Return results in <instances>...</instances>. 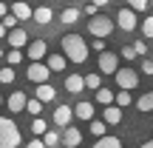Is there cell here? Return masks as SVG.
<instances>
[{
	"mask_svg": "<svg viewBox=\"0 0 153 148\" xmlns=\"http://www.w3.org/2000/svg\"><path fill=\"white\" fill-rule=\"evenodd\" d=\"M60 46H62V57L71 60V63H76V66H82V63L88 60V43H85L82 34H74V32L71 34H62Z\"/></svg>",
	"mask_w": 153,
	"mask_h": 148,
	"instance_id": "1",
	"label": "cell"
},
{
	"mask_svg": "<svg viewBox=\"0 0 153 148\" xmlns=\"http://www.w3.org/2000/svg\"><path fill=\"white\" fill-rule=\"evenodd\" d=\"M20 145V128L14 125V120L0 117V148H17Z\"/></svg>",
	"mask_w": 153,
	"mask_h": 148,
	"instance_id": "2",
	"label": "cell"
},
{
	"mask_svg": "<svg viewBox=\"0 0 153 148\" xmlns=\"http://www.w3.org/2000/svg\"><path fill=\"white\" fill-rule=\"evenodd\" d=\"M88 34L91 37H99V40H108L111 34H114V20H111L108 14H97L88 20Z\"/></svg>",
	"mask_w": 153,
	"mask_h": 148,
	"instance_id": "3",
	"label": "cell"
},
{
	"mask_svg": "<svg viewBox=\"0 0 153 148\" xmlns=\"http://www.w3.org/2000/svg\"><path fill=\"white\" fill-rule=\"evenodd\" d=\"M116 86H119V91H133V88H139V71H133V68L128 66H119V71L114 74Z\"/></svg>",
	"mask_w": 153,
	"mask_h": 148,
	"instance_id": "4",
	"label": "cell"
},
{
	"mask_svg": "<svg viewBox=\"0 0 153 148\" xmlns=\"http://www.w3.org/2000/svg\"><path fill=\"white\" fill-rule=\"evenodd\" d=\"M114 26H119L125 34L136 32V26H139V17H136V11H131L128 6H125V9H119V11H116V20H114Z\"/></svg>",
	"mask_w": 153,
	"mask_h": 148,
	"instance_id": "5",
	"label": "cell"
},
{
	"mask_svg": "<svg viewBox=\"0 0 153 148\" xmlns=\"http://www.w3.org/2000/svg\"><path fill=\"white\" fill-rule=\"evenodd\" d=\"M26 77L34 83V86H43V83H48L51 71L45 68V63H28V68H26Z\"/></svg>",
	"mask_w": 153,
	"mask_h": 148,
	"instance_id": "6",
	"label": "cell"
},
{
	"mask_svg": "<svg viewBox=\"0 0 153 148\" xmlns=\"http://www.w3.org/2000/svg\"><path fill=\"white\" fill-rule=\"evenodd\" d=\"M97 63H99V74H116L119 71V54H114V51H102Z\"/></svg>",
	"mask_w": 153,
	"mask_h": 148,
	"instance_id": "7",
	"label": "cell"
},
{
	"mask_svg": "<svg viewBox=\"0 0 153 148\" xmlns=\"http://www.w3.org/2000/svg\"><path fill=\"white\" fill-rule=\"evenodd\" d=\"M45 57H48V43H45L43 37H34L31 43H28V60L31 63H43Z\"/></svg>",
	"mask_w": 153,
	"mask_h": 148,
	"instance_id": "8",
	"label": "cell"
},
{
	"mask_svg": "<svg viewBox=\"0 0 153 148\" xmlns=\"http://www.w3.org/2000/svg\"><path fill=\"white\" fill-rule=\"evenodd\" d=\"M26 103H28V97L23 91H11L9 97L3 100V105L11 111V114H23V111H26Z\"/></svg>",
	"mask_w": 153,
	"mask_h": 148,
	"instance_id": "9",
	"label": "cell"
},
{
	"mask_svg": "<svg viewBox=\"0 0 153 148\" xmlns=\"http://www.w3.org/2000/svg\"><path fill=\"white\" fill-rule=\"evenodd\" d=\"M6 40H9V46H11V49H17V51H23V46H28V43H31V37H28V32H26L23 26L11 29V32L6 34Z\"/></svg>",
	"mask_w": 153,
	"mask_h": 148,
	"instance_id": "10",
	"label": "cell"
},
{
	"mask_svg": "<svg viewBox=\"0 0 153 148\" xmlns=\"http://www.w3.org/2000/svg\"><path fill=\"white\" fill-rule=\"evenodd\" d=\"M79 143H82V131H79V128H74V125L62 128L60 145H65V148H79Z\"/></svg>",
	"mask_w": 153,
	"mask_h": 148,
	"instance_id": "11",
	"label": "cell"
},
{
	"mask_svg": "<svg viewBox=\"0 0 153 148\" xmlns=\"http://www.w3.org/2000/svg\"><path fill=\"white\" fill-rule=\"evenodd\" d=\"M71 120H74V108H71V105H57V108H54L57 128H68V125H71Z\"/></svg>",
	"mask_w": 153,
	"mask_h": 148,
	"instance_id": "12",
	"label": "cell"
},
{
	"mask_svg": "<svg viewBox=\"0 0 153 148\" xmlns=\"http://www.w3.org/2000/svg\"><path fill=\"white\" fill-rule=\"evenodd\" d=\"M34 100H40V103H54V100H57V88L51 86V83L34 86Z\"/></svg>",
	"mask_w": 153,
	"mask_h": 148,
	"instance_id": "13",
	"label": "cell"
},
{
	"mask_svg": "<svg viewBox=\"0 0 153 148\" xmlns=\"http://www.w3.org/2000/svg\"><path fill=\"white\" fill-rule=\"evenodd\" d=\"M31 17H34L37 26H51V20H54V9H51V6H37V9L31 11Z\"/></svg>",
	"mask_w": 153,
	"mask_h": 148,
	"instance_id": "14",
	"label": "cell"
},
{
	"mask_svg": "<svg viewBox=\"0 0 153 148\" xmlns=\"http://www.w3.org/2000/svg\"><path fill=\"white\" fill-rule=\"evenodd\" d=\"M31 11H34V9L26 3V0H17V3L9 9V14H11V17H17V23H23V20H31Z\"/></svg>",
	"mask_w": 153,
	"mask_h": 148,
	"instance_id": "15",
	"label": "cell"
},
{
	"mask_svg": "<svg viewBox=\"0 0 153 148\" xmlns=\"http://www.w3.org/2000/svg\"><path fill=\"white\" fill-rule=\"evenodd\" d=\"M74 117L82 122H91L94 120V103H88V100H79V103L74 105Z\"/></svg>",
	"mask_w": 153,
	"mask_h": 148,
	"instance_id": "16",
	"label": "cell"
},
{
	"mask_svg": "<svg viewBox=\"0 0 153 148\" xmlns=\"http://www.w3.org/2000/svg\"><path fill=\"white\" fill-rule=\"evenodd\" d=\"M57 17H60V23H62V26H74V23H79L82 11L76 9V6H65V9H62Z\"/></svg>",
	"mask_w": 153,
	"mask_h": 148,
	"instance_id": "17",
	"label": "cell"
},
{
	"mask_svg": "<svg viewBox=\"0 0 153 148\" xmlns=\"http://www.w3.org/2000/svg\"><path fill=\"white\" fill-rule=\"evenodd\" d=\"M65 91L68 94H82L85 91V83H82V74H65Z\"/></svg>",
	"mask_w": 153,
	"mask_h": 148,
	"instance_id": "18",
	"label": "cell"
},
{
	"mask_svg": "<svg viewBox=\"0 0 153 148\" xmlns=\"http://www.w3.org/2000/svg\"><path fill=\"white\" fill-rule=\"evenodd\" d=\"M102 122H105V125H119V122H122V108H116V105H105Z\"/></svg>",
	"mask_w": 153,
	"mask_h": 148,
	"instance_id": "19",
	"label": "cell"
},
{
	"mask_svg": "<svg viewBox=\"0 0 153 148\" xmlns=\"http://www.w3.org/2000/svg\"><path fill=\"white\" fill-rule=\"evenodd\" d=\"M65 57L62 54H48L45 57V68H48V71H65Z\"/></svg>",
	"mask_w": 153,
	"mask_h": 148,
	"instance_id": "20",
	"label": "cell"
},
{
	"mask_svg": "<svg viewBox=\"0 0 153 148\" xmlns=\"http://www.w3.org/2000/svg\"><path fill=\"white\" fill-rule=\"evenodd\" d=\"M91 148H122V140H119V137H111V134H105V137L97 140Z\"/></svg>",
	"mask_w": 153,
	"mask_h": 148,
	"instance_id": "21",
	"label": "cell"
},
{
	"mask_svg": "<svg viewBox=\"0 0 153 148\" xmlns=\"http://www.w3.org/2000/svg\"><path fill=\"white\" fill-rule=\"evenodd\" d=\"M88 131H91V137H97V140H102L105 134H108V125H105L102 120H91V122H88Z\"/></svg>",
	"mask_w": 153,
	"mask_h": 148,
	"instance_id": "22",
	"label": "cell"
},
{
	"mask_svg": "<svg viewBox=\"0 0 153 148\" xmlns=\"http://www.w3.org/2000/svg\"><path fill=\"white\" fill-rule=\"evenodd\" d=\"M114 88H108V86H102V88H99V91H97V103L99 105H114Z\"/></svg>",
	"mask_w": 153,
	"mask_h": 148,
	"instance_id": "23",
	"label": "cell"
},
{
	"mask_svg": "<svg viewBox=\"0 0 153 148\" xmlns=\"http://www.w3.org/2000/svg\"><path fill=\"white\" fill-rule=\"evenodd\" d=\"M136 111H142V114H148V111H153V91L142 94V97L136 100Z\"/></svg>",
	"mask_w": 153,
	"mask_h": 148,
	"instance_id": "24",
	"label": "cell"
},
{
	"mask_svg": "<svg viewBox=\"0 0 153 148\" xmlns=\"http://www.w3.org/2000/svg\"><path fill=\"white\" fill-rule=\"evenodd\" d=\"M131 103H133V94L131 91H116L114 94V105H116V108H128Z\"/></svg>",
	"mask_w": 153,
	"mask_h": 148,
	"instance_id": "25",
	"label": "cell"
},
{
	"mask_svg": "<svg viewBox=\"0 0 153 148\" xmlns=\"http://www.w3.org/2000/svg\"><path fill=\"white\" fill-rule=\"evenodd\" d=\"M45 131H48V122H45L43 117H34V120H31V134H34V137L40 140V137H43Z\"/></svg>",
	"mask_w": 153,
	"mask_h": 148,
	"instance_id": "26",
	"label": "cell"
},
{
	"mask_svg": "<svg viewBox=\"0 0 153 148\" xmlns=\"http://www.w3.org/2000/svg\"><path fill=\"white\" fill-rule=\"evenodd\" d=\"M40 140H43L45 148H57V145H60V131H51V128H48V131H45Z\"/></svg>",
	"mask_w": 153,
	"mask_h": 148,
	"instance_id": "27",
	"label": "cell"
},
{
	"mask_svg": "<svg viewBox=\"0 0 153 148\" xmlns=\"http://www.w3.org/2000/svg\"><path fill=\"white\" fill-rule=\"evenodd\" d=\"M3 60L9 63V68H17V66H20V63H23V60H26V57H23V51H17V49H11L9 54L3 57Z\"/></svg>",
	"mask_w": 153,
	"mask_h": 148,
	"instance_id": "28",
	"label": "cell"
},
{
	"mask_svg": "<svg viewBox=\"0 0 153 148\" xmlns=\"http://www.w3.org/2000/svg\"><path fill=\"white\" fill-rule=\"evenodd\" d=\"M82 83H85V88H91V91H99V88H102V77L99 74H85Z\"/></svg>",
	"mask_w": 153,
	"mask_h": 148,
	"instance_id": "29",
	"label": "cell"
},
{
	"mask_svg": "<svg viewBox=\"0 0 153 148\" xmlns=\"http://www.w3.org/2000/svg\"><path fill=\"white\" fill-rule=\"evenodd\" d=\"M26 111L31 117H43V103L40 100H34V97H28V103H26Z\"/></svg>",
	"mask_w": 153,
	"mask_h": 148,
	"instance_id": "30",
	"label": "cell"
},
{
	"mask_svg": "<svg viewBox=\"0 0 153 148\" xmlns=\"http://www.w3.org/2000/svg\"><path fill=\"white\" fill-rule=\"evenodd\" d=\"M142 34H145V40H153V14H148L142 20Z\"/></svg>",
	"mask_w": 153,
	"mask_h": 148,
	"instance_id": "31",
	"label": "cell"
},
{
	"mask_svg": "<svg viewBox=\"0 0 153 148\" xmlns=\"http://www.w3.org/2000/svg\"><path fill=\"white\" fill-rule=\"evenodd\" d=\"M14 68H9V66H6V68H0V83H3V86H11V83H14Z\"/></svg>",
	"mask_w": 153,
	"mask_h": 148,
	"instance_id": "32",
	"label": "cell"
},
{
	"mask_svg": "<svg viewBox=\"0 0 153 148\" xmlns=\"http://www.w3.org/2000/svg\"><path fill=\"white\" fill-rule=\"evenodd\" d=\"M133 51H136V57H145L148 54V40H133Z\"/></svg>",
	"mask_w": 153,
	"mask_h": 148,
	"instance_id": "33",
	"label": "cell"
},
{
	"mask_svg": "<svg viewBox=\"0 0 153 148\" xmlns=\"http://www.w3.org/2000/svg\"><path fill=\"white\" fill-rule=\"evenodd\" d=\"M148 3H150V0H128V9H131V11H145Z\"/></svg>",
	"mask_w": 153,
	"mask_h": 148,
	"instance_id": "34",
	"label": "cell"
},
{
	"mask_svg": "<svg viewBox=\"0 0 153 148\" xmlns=\"http://www.w3.org/2000/svg\"><path fill=\"white\" fill-rule=\"evenodd\" d=\"M119 60H136V51H133V46H122Z\"/></svg>",
	"mask_w": 153,
	"mask_h": 148,
	"instance_id": "35",
	"label": "cell"
},
{
	"mask_svg": "<svg viewBox=\"0 0 153 148\" xmlns=\"http://www.w3.org/2000/svg\"><path fill=\"white\" fill-rule=\"evenodd\" d=\"M0 23H3V29H6V32H11V29H17V26H20V23H17V17H11V14H6Z\"/></svg>",
	"mask_w": 153,
	"mask_h": 148,
	"instance_id": "36",
	"label": "cell"
},
{
	"mask_svg": "<svg viewBox=\"0 0 153 148\" xmlns=\"http://www.w3.org/2000/svg\"><path fill=\"white\" fill-rule=\"evenodd\" d=\"M139 68H142V74L153 77V60H150V57H145V60H142V66H139Z\"/></svg>",
	"mask_w": 153,
	"mask_h": 148,
	"instance_id": "37",
	"label": "cell"
},
{
	"mask_svg": "<svg viewBox=\"0 0 153 148\" xmlns=\"http://www.w3.org/2000/svg\"><path fill=\"white\" fill-rule=\"evenodd\" d=\"M105 46H108V40H99V37H94V43H91V49H94V51H99V54H102V51H105Z\"/></svg>",
	"mask_w": 153,
	"mask_h": 148,
	"instance_id": "38",
	"label": "cell"
},
{
	"mask_svg": "<svg viewBox=\"0 0 153 148\" xmlns=\"http://www.w3.org/2000/svg\"><path fill=\"white\" fill-rule=\"evenodd\" d=\"M97 11H99L97 6H94V3H88V6H85V11H82V14H91V17H97Z\"/></svg>",
	"mask_w": 153,
	"mask_h": 148,
	"instance_id": "39",
	"label": "cell"
},
{
	"mask_svg": "<svg viewBox=\"0 0 153 148\" xmlns=\"http://www.w3.org/2000/svg\"><path fill=\"white\" fill-rule=\"evenodd\" d=\"M26 148H45V145H43V140H37V137H34V140H31V143H28Z\"/></svg>",
	"mask_w": 153,
	"mask_h": 148,
	"instance_id": "40",
	"label": "cell"
},
{
	"mask_svg": "<svg viewBox=\"0 0 153 148\" xmlns=\"http://www.w3.org/2000/svg\"><path fill=\"white\" fill-rule=\"evenodd\" d=\"M6 14H9V6H6V0H0V20H3Z\"/></svg>",
	"mask_w": 153,
	"mask_h": 148,
	"instance_id": "41",
	"label": "cell"
},
{
	"mask_svg": "<svg viewBox=\"0 0 153 148\" xmlns=\"http://www.w3.org/2000/svg\"><path fill=\"white\" fill-rule=\"evenodd\" d=\"M91 3H94V6H97V9H102V6H108V3H111V0H91Z\"/></svg>",
	"mask_w": 153,
	"mask_h": 148,
	"instance_id": "42",
	"label": "cell"
},
{
	"mask_svg": "<svg viewBox=\"0 0 153 148\" xmlns=\"http://www.w3.org/2000/svg\"><path fill=\"white\" fill-rule=\"evenodd\" d=\"M139 148H153V137L148 140V143H142V145H139Z\"/></svg>",
	"mask_w": 153,
	"mask_h": 148,
	"instance_id": "43",
	"label": "cell"
},
{
	"mask_svg": "<svg viewBox=\"0 0 153 148\" xmlns=\"http://www.w3.org/2000/svg\"><path fill=\"white\" fill-rule=\"evenodd\" d=\"M6 34H9V32H6V29H3V23H0V40H6Z\"/></svg>",
	"mask_w": 153,
	"mask_h": 148,
	"instance_id": "44",
	"label": "cell"
},
{
	"mask_svg": "<svg viewBox=\"0 0 153 148\" xmlns=\"http://www.w3.org/2000/svg\"><path fill=\"white\" fill-rule=\"evenodd\" d=\"M3 57H6V54H3V46H0V60H3Z\"/></svg>",
	"mask_w": 153,
	"mask_h": 148,
	"instance_id": "45",
	"label": "cell"
},
{
	"mask_svg": "<svg viewBox=\"0 0 153 148\" xmlns=\"http://www.w3.org/2000/svg\"><path fill=\"white\" fill-rule=\"evenodd\" d=\"M0 105H3V94H0Z\"/></svg>",
	"mask_w": 153,
	"mask_h": 148,
	"instance_id": "46",
	"label": "cell"
},
{
	"mask_svg": "<svg viewBox=\"0 0 153 148\" xmlns=\"http://www.w3.org/2000/svg\"><path fill=\"white\" fill-rule=\"evenodd\" d=\"M26 3H28V0H26Z\"/></svg>",
	"mask_w": 153,
	"mask_h": 148,
	"instance_id": "47",
	"label": "cell"
}]
</instances>
